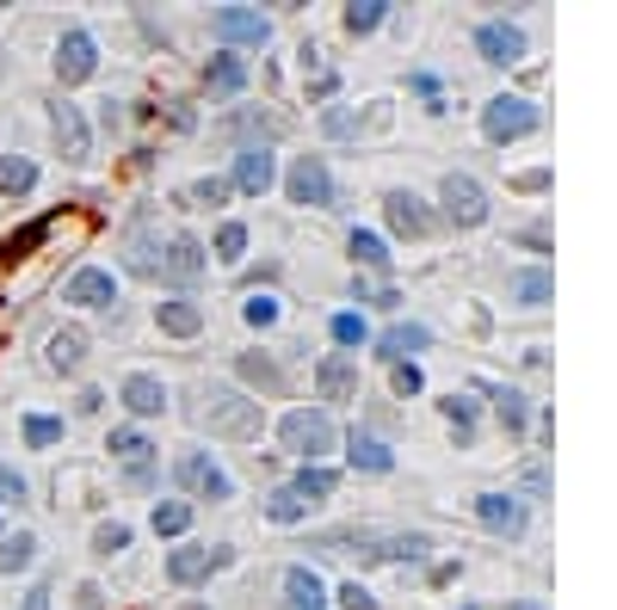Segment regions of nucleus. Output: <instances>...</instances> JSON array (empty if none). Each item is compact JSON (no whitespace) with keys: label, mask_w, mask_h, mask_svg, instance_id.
<instances>
[{"label":"nucleus","mask_w":617,"mask_h":610,"mask_svg":"<svg viewBox=\"0 0 617 610\" xmlns=\"http://www.w3.org/2000/svg\"><path fill=\"white\" fill-rule=\"evenodd\" d=\"M112 457L124 462L136 481H149V469H154V444L142 439V432H130V425H124V432H112Z\"/></svg>","instance_id":"a211bd4d"},{"label":"nucleus","mask_w":617,"mask_h":610,"mask_svg":"<svg viewBox=\"0 0 617 610\" xmlns=\"http://www.w3.org/2000/svg\"><path fill=\"white\" fill-rule=\"evenodd\" d=\"M347 457H352V469H370V475H389V469H395L389 444L365 439V432H352V439H347Z\"/></svg>","instance_id":"5701e85b"},{"label":"nucleus","mask_w":617,"mask_h":610,"mask_svg":"<svg viewBox=\"0 0 617 610\" xmlns=\"http://www.w3.org/2000/svg\"><path fill=\"white\" fill-rule=\"evenodd\" d=\"M241 377H248V382H260L266 395H278V389H285V377H278V364H272L266 352H241Z\"/></svg>","instance_id":"cd10ccee"},{"label":"nucleus","mask_w":617,"mask_h":610,"mask_svg":"<svg viewBox=\"0 0 617 610\" xmlns=\"http://www.w3.org/2000/svg\"><path fill=\"white\" fill-rule=\"evenodd\" d=\"M538 130V105L519 93H501V99H488L482 105V136L488 142H519V136Z\"/></svg>","instance_id":"7ed1b4c3"},{"label":"nucleus","mask_w":617,"mask_h":610,"mask_svg":"<svg viewBox=\"0 0 617 610\" xmlns=\"http://www.w3.org/2000/svg\"><path fill=\"white\" fill-rule=\"evenodd\" d=\"M192 198H198V204H223V198H229V179H198Z\"/></svg>","instance_id":"49530a36"},{"label":"nucleus","mask_w":617,"mask_h":610,"mask_svg":"<svg viewBox=\"0 0 617 610\" xmlns=\"http://www.w3.org/2000/svg\"><path fill=\"white\" fill-rule=\"evenodd\" d=\"M43 234H50V223H32V229H20L13 234V241H7V247H0V266H13V259H25V253L38 247Z\"/></svg>","instance_id":"f704fd0d"},{"label":"nucleus","mask_w":617,"mask_h":610,"mask_svg":"<svg viewBox=\"0 0 617 610\" xmlns=\"http://www.w3.org/2000/svg\"><path fill=\"white\" fill-rule=\"evenodd\" d=\"M117 549H130V531H124V524H99V531H93V555H117Z\"/></svg>","instance_id":"a19ab883"},{"label":"nucleus","mask_w":617,"mask_h":610,"mask_svg":"<svg viewBox=\"0 0 617 610\" xmlns=\"http://www.w3.org/2000/svg\"><path fill=\"white\" fill-rule=\"evenodd\" d=\"M179 487H192L198 499H229L235 487H229V475L216 469L204 450H192V457H179Z\"/></svg>","instance_id":"f8f14e48"},{"label":"nucleus","mask_w":617,"mask_h":610,"mask_svg":"<svg viewBox=\"0 0 617 610\" xmlns=\"http://www.w3.org/2000/svg\"><path fill=\"white\" fill-rule=\"evenodd\" d=\"M285 191L290 204H308V211H328L333 204V179H328V161L322 154H297L285 173Z\"/></svg>","instance_id":"20e7f679"},{"label":"nucleus","mask_w":617,"mask_h":610,"mask_svg":"<svg viewBox=\"0 0 617 610\" xmlns=\"http://www.w3.org/2000/svg\"><path fill=\"white\" fill-rule=\"evenodd\" d=\"M506 610H543V605H531V598H525V605H506Z\"/></svg>","instance_id":"5fc2aeb1"},{"label":"nucleus","mask_w":617,"mask_h":610,"mask_svg":"<svg viewBox=\"0 0 617 610\" xmlns=\"http://www.w3.org/2000/svg\"><path fill=\"white\" fill-rule=\"evenodd\" d=\"M333 487H340V481H333V469H315V462H303V475L290 481V494L303 499V506H322Z\"/></svg>","instance_id":"393cba45"},{"label":"nucleus","mask_w":617,"mask_h":610,"mask_svg":"<svg viewBox=\"0 0 617 610\" xmlns=\"http://www.w3.org/2000/svg\"><path fill=\"white\" fill-rule=\"evenodd\" d=\"M43 358H50L56 377H75L80 364H87V333H80V327H56L50 345H43Z\"/></svg>","instance_id":"dca6fc26"},{"label":"nucleus","mask_w":617,"mask_h":610,"mask_svg":"<svg viewBox=\"0 0 617 610\" xmlns=\"http://www.w3.org/2000/svg\"><path fill=\"white\" fill-rule=\"evenodd\" d=\"M130 271H161V259H154L149 234H130Z\"/></svg>","instance_id":"c03bdc74"},{"label":"nucleus","mask_w":617,"mask_h":610,"mask_svg":"<svg viewBox=\"0 0 617 610\" xmlns=\"http://www.w3.org/2000/svg\"><path fill=\"white\" fill-rule=\"evenodd\" d=\"M192 610H204V605H192Z\"/></svg>","instance_id":"6e6d98bb"},{"label":"nucleus","mask_w":617,"mask_h":610,"mask_svg":"<svg viewBox=\"0 0 617 610\" xmlns=\"http://www.w3.org/2000/svg\"><path fill=\"white\" fill-rule=\"evenodd\" d=\"M50 130H56L62 161H68V167H80V161H87V117H80V105L56 99V105H50Z\"/></svg>","instance_id":"6e6552de"},{"label":"nucleus","mask_w":617,"mask_h":610,"mask_svg":"<svg viewBox=\"0 0 617 610\" xmlns=\"http://www.w3.org/2000/svg\"><path fill=\"white\" fill-rule=\"evenodd\" d=\"M0 499H13V506L25 499V481L13 475V469H0Z\"/></svg>","instance_id":"09e8293b"},{"label":"nucleus","mask_w":617,"mask_h":610,"mask_svg":"<svg viewBox=\"0 0 617 610\" xmlns=\"http://www.w3.org/2000/svg\"><path fill=\"white\" fill-rule=\"evenodd\" d=\"M241 247H248V229H241V223H223V229H216V259H241Z\"/></svg>","instance_id":"58836bf2"},{"label":"nucleus","mask_w":617,"mask_h":610,"mask_svg":"<svg viewBox=\"0 0 617 610\" xmlns=\"http://www.w3.org/2000/svg\"><path fill=\"white\" fill-rule=\"evenodd\" d=\"M149 524H154V536H179L186 524H192V506H186V499H161Z\"/></svg>","instance_id":"7c9ffc66"},{"label":"nucleus","mask_w":617,"mask_h":610,"mask_svg":"<svg viewBox=\"0 0 617 610\" xmlns=\"http://www.w3.org/2000/svg\"><path fill=\"white\" fill-rule=\"evenodd\" d=\"M383 216H389V229L407 234V241H420V234H432V211H426L414 191H389L383 198Z\"/></svg>","instance_id":"4468645a"},{"label":"nucleus","mask_w":617,"mask_h":610,"mask_svg":"<svg viewBox=\"0 0 617 610\" xmlns=\"http://www.w3.org/2000/svg\"><path fill=\"white\" fill-rule=\"evenodd\" d=\"M513 186H519V191H543V186H550V173H519V179H513Z\"/></svg>","instance_id":"8fccbe9b"},{"label":"nucleus","mask_w":617,"mask_h":610,"mask_svg":"<svg viewBox=\"0 0 617 610\" xmlns=\"http://www.w3.org/2000/svg\"><path fill=\"white\" fill-rule=\"evenodd\" d=\"M80 610H99V586H80Z\"/></svg>","instance_id":"603ef678"},{"label":"nucleus","mask_w":617,"mask_h":610,"mask_svg":"<svg viewBox=\"0 0 617 610\" xmlns=\"http://www.w3.org/2000/svg\"><path fill=\"white\" fill-rule=\"evenodd\" d=\"M285 598H290V610H328V592H322V580H315L308 568L285 573Z\"/></svg>","instance_id":"412c9836"},{"label":"nucleus","mask_w":617,"mask_h":610,"mask_svg":"<svg viewBox=\"0 0 617 610\" xmlns=\"http://www.w3.org/2000/svg\"><path fill=\"white\" fill-rule=\"evenodd\" d=\"M278 179V154L266 149V142H248V149L235 154V191H248V198H260V191Z\"/></svg>","instance_id":"1a4fd4ad"},{"label":"nucleus","mask_w":617,"mask_h":610,"mask_svg":"<svg viewBox=\"0 0 617 610\" xmlns=\"http://www.w3.org/2000/svg\"><path fill=\"white\" fill-rule=\"evenodd\" d=\"M476 50H482L488 62H501V68H513V62H525V31L506 20H488L482 31H476Z\"/></svg>","instance_id":"ddd939ff"},{"label":"nucleus","mask_w":617,"mask_h":610,"mask_svg":"<svg viewBox=\"0 0 617 610\" xmlns=\"http://www.w3.org/2000/svg\"><path fill=\"white\" fill-rule=\"evenodd\" d=\"M241 315H248V327H272V321H278V303H272V296H248Z\"/></svg>","instance_id":"37998d69"},{"label":"nucleus","mask_w":617,"mask_h":610,"mask_svg":"<svg viewBox=\"0 0 617 610\" xmlns=\"http://www.w3.org/2000/svg\"><path fill=\"white\" fill-rule=\"evenodd\" d=\"M352 130V112H328V136H347Z\"/></svg>","instance_id":"3c124183"},{"label":"nucleus","mask_w":617,"mask_h":610,"mask_svg":"<svg viewBox=\"0 0 617 610\" xmlns=\"http://www.w3.org/2000/svg\"><path fill=\"white\" fill-rule=\"evenodd\" d=\"M315 389H322V401H352L358 395V364L352 358H322V370H315Z\"/></svg>","instance_id":"f3484780"},{"label":"nucleus","mask_w":617,"mask_h":610,"mask_svg":"<svg viewBox=\"0 0 617 610\" xmlns=\"http://www.w3.org/2000/svg\"><path fill=\"white\" fill-rule=\"evenodd\" d=\"M211 31L216 38H229V43H253V50H260V43L272 38V20L266 13H253V7H216Z\"/></svg>","instance_id":"0eeeda50"},{"label":"nucleus","mask_w":617,"mask_h":610,"mask_svg":"<svg viewBox=\"0 0 617 610\" xmlns=\"http://www.w3.org/2000/svg\"><path fill=\"white\" fill-rule=\"evenodd\" d=\"M389 382H395V395H420V364H414V358L395 364V377H389Z\"/></svg>","instance_id":"a18cd8bd"},{"label":"nucleus","mask_w":617,"mask_h":610,"mask_svg":"<svg viewBox=\"0 0 617 610\" xmlns=\"http://www.w3.org/2000/svg\"><path fill=\"white\" fill-rule=\"evenodd\" d=\"M476 518H482L494 536H525V506L513 494H482L476 499Z\"/></svg>","instance_id":"2eb2a0df"},{"label":"nucleus","mask_w":617,"mask_h":610,"mask_svg":"<svg viewBox=\"0 0 617 610\" xmlns=\"http://www.w3.org/2000/svg\"><path fill=\"white\" fill-rule=\"evenodd\" d=\"M383 555H389V561H420V555H426V536H420V531H407V536H395Z\"/></svg>","instance_id":"79ce46f5"},{"label":"nucleus","mask_w":617,"mask_h":610,"mask_svg":"<svg viewBox=\"0 0 617 610\" xmlns=\"http://www.w3.org/2000/svg\"><path fill=\"white\" fill-rule=\"evenodd\" d=\"M420 345H426V327H389L383 333V358L407 364V352H420Z\"/></svg>","instance_id":"c85d7f7f"},{"label":"nucleus","mask_w":617,"mask_h":610,"mask_svg":"<svg viewBox=\"0 0 617 610\" xmlns=\"http://www.w3.org/2000/svg\"><path fill=\"white\" fill-rule=\"evenodd\" d=\"M38 561V536H13L7 549H0V573H25Z\"/></svg>","instance_id":"473e14b6"},{"label":"nucleus","mask_w":617,"mask_h":610,"mask_svg":"<svg viewBox=\"0 0 617 610\" xmlns=\"http://www.w3.org/2000/svg\"><path fill=\"white\" fill-rule=\"evenodd\" d=\"M62 303H80V308H112L117 303V278L99 266H80L75 278H68V290H62Z\"/></svg>","instance_id":"9b49d317"},{"label":"nucleus","mask_w":617,"mask_h":610,"mask_svg":"<svg viewBox=\"0 0 617 610\" xmlns=\"http://www.w3.org/2000/svg\"><path fill=\"white\" fill-rule=\"evenodd\" d=\"M506 290H513V303L538 308V303H550V296H556V278H550V271H519Z\"/></svg>","instance_id":"bb28decb"},{"label":"nucleus","mask_w":617,"mask_h":610,"mask_svg":"<svg viewBox=\"0 0 617 610\" xmlns=\"http://www.w3.org/2000/svg\"><path fill=\"white\" fill-rule=\"evenodd\" d=\"M204 87H211V93H241V87H248V62L241 56H211Z\"/></svg>","instance_id":"b1692460"},{"label":"nucleus","mask_w":617,"mask_h":610,"mask_svg":"<svg viewBox=\"0 0 617 610\" xmlns=\"http://www.w3.org/2000/svg\"><path fill=\"white\" fill-rule=\"evenodd\" d=\"M333 340H340V345H365L370 340L365 315H333Z\"/></svg>","instance_id":"ea45409f"},{"label":"nucleus","mask_w":617,"mask_h":610,"mask_svg":"<svg viewBox=\"0 0 617 610\" xmlns=\"http://www.w3.org/2000/svg\"><path fill=\"white\" fill-rule=\"evenodd\" d=\"M124 407L149 420V414H161V407H167V389H161L154 377H124Z\"/></svg>","instance_id":"4be33fe9"},{"label":"nucleus","mask_w":617,"mask_h":610,"mask_svg":"<svg viewBox=\"0 0 617 610\" xmlns=\"http://www.w3.org/2000/svg\"><path fill=\"white\" fill-rule=\"evenodd\" d=\"M154 321H161V333H174V340H192L198 327H204V308H198L192 296H174V303L154 308Z\"/></svg>","instance_id":"6ab92c4d"},{"label":"nucleus","mask_w":617,"mask_h":610,"mask_svg":"<svg viewBox=\"0 0 617 610\" xmlns=\"http://www.w3.org/2000/svg\"><path fill=\"white\" fill-rule=\"evenodd\" d=\"M444 420L457 425V444H469V425H476V407H469V395H444Z\"/></svg>","instance_id":"e433bc0d"},{"label":"nucleus","mask_w":617,"mask_h":610,"mask_svg":"<svg viewBox=\"0 0 617 610\" xmlns=\"http://www.w3.org/2000/svg\"><path fill=\"white\" fill-rule=\"evenodd\" d=\"M278 439H285V450H297L303 462H315V457H328L333 444H340V432H333L328 414H308V407H297V414H285V420H278Z\"/></svg>","instance_id":"f03ea898"},{"label":"nucleus","mask_w":617,"mask_h":610,"mask_svg":"<svg viewBox=\"0 0 617 610\" xmlns=\"http://www.w3.org/2000/svg\"><path fill=\"white\" fill-rule=\"evenodd\" d=\"M229 561H235V549H229V543H216V549H174V555H167V573H174L179 586H198L204 573L229 568Z\"/></svg>","instance_id":"9d476101"},{"label":"nucleus","mask_w":617,"mask_h":610,"mask_svg":"<svg viewBox=\"0 0 617 610\" xmlns=\"http://www.w3.org/2000/svg\"><path fill=\"white\" fill-rule=\"evenodd\" d=\"M303 512H308V506H303L297 494H290V487H278V494L266 499V518H272V524H297Z\"/></svg>","instance_id":"c9c22d12"},{"label":"nucleus","mask_w":617,"mask_h":610,"mask_svg":"<svg viewBox=\"0 0 617 610\" xmlns=\"http://www.w3.org/2000/svg\"><path fill=\"white\" fill-rule=\"evenodd\" d=\"M383 7H389V0H352V7H347V31H352V38H370V31L383 25Z\"/></svg>","instance_id":"c756f323"},{"label":"nucleus","mask_w":617,"mask_h":610,"mask_svg":"<svg viewBox=\"0 0 617 610\" xmlns=\"http://www.w3.org/2000/svg\"><path fill=\"white\" fill-rule=\"evenodd\" d=\"M340 605H347V610H377V598H370V592L352 580V586H340Z\"/></svg>","instance_id":"de8ad7c7"},{"label":"nucleus","mask_w":617,"mask_h":610,"mask_svg":"<svg viewBox=\"0 0 617 610\" xmlns=\"http://www.w3.org/2000/svg\"><path fill=\"white\" fill-rule=\"evenodd\" d=\"M93 68H99V43L87 38V31H62V43H56V80L62 87L93 80Z\"/></svg>","instance_id":"423d86ee"},{"label":"nucleus","mask_w":617,"mask_h":610,"mask_svg":"<svg viewBox=\"0 0 617 610\" xmlns=\"http://www.w3.org/2000/svg\"><path fill=\"white\" fill-rule=\"evenodd\" d=\"M352 259H358V266H370V271H389V247L383 241H377V234H352Z\"/></svg>","instance_id":"72a5a7b5"},{"label":"nucleus","mask_w":617,"mask_h":610,"mask_svg":"<svg viewBox=\"0 0 617 610\" xmlns=\"http://www.w3.org/2000/svg\"><path fill=\"white\" fill-rule=\"evenodd\" d=\"M494 414H501L506 432H525V420H531V407H525L519 389H501V395H494Z\"/></svg>","instance_id":"2f4dec72"},{"label":"nucleus","mask_w":617,"mask_h":610,"mask_svg":"<svg viewBox=\"0 0 617 610\" xmlns=\"http://www.w3.org/2000/svg\"><path fill=\"white\" fill-rule=\"evenodd\" d=\"M161 271H167V278H179V284H192L198 271H204V247H198L192 234H174V241H167V259H161Z\"/></svg>","instance_id":"aec40b11"},{"label":"nucleus","mask_w":617,"mask_h":610,"mask_svg":"<svg viewBox=\"0 0 617 610\" xmlns=\"http://www.w3.org/2000/svg\"><path fill=\"white\" fill-rule=\"evenodd\" d=\"M25 444H62V420H50V414H32V420H25Z\"/></svg>","instance_id":"4c0bfd02"},{"label":"nucleus","mask_w":617,"mask_h":610,"mask_svg":"<svg viewBox=\"0 0 617 610\" xmlns=\"http://www.w3.org/2000/svg\"><path fill=\"white\" fill-rule=\"evenodd\" d=\"M32 186H38V167H32L25 154H0V191H7V198H25Z\"/></svg>","instance_id":"a878e982"},{"label":"nucleus","mask_w":617,"mask_h":610,"mask_svg":"<svg viewBox=\"0 0 617 610\" xmlns=\"http://www.w3.org/2000/svg\"><path fill=\"white\" fill-rule=\"evenodd\" d=\"M43 598H50V586H38L32 598H25V610H43Z\"/></svg>","instance_id":"864d4df0"},{"label":"nucleus","mask_w":617,"mask_h":610,"mask_svg":"<svg viewBox=\"0 0 617 610\" xmlns=\"http://www.w3.org/2000/svg\"><path fill=\"white\" fill-rule=\"evenodd\" d=\"M192 420L204 425L211 439H235V444H248V439H260V425H266V414H260V401L235 395L229 382H211V389H198Z\"/></svg>","instance_id":"f257e3e1"},{"label":"nucleus","mask_w":617,"mask_h":610,"mask_svg":"<svg viewBox=\"0 0 617 610\" xmlns=\"http://www.w3.org/2000/svg\"><path fill=\"white\" fill-rule=\"evenodd\" d=\"M439 198H444V216H451L457 229H482V223H488V191L476 186L469 173H444Z\"/></svg>","instance_id":"39448f33"}]
</instances>
